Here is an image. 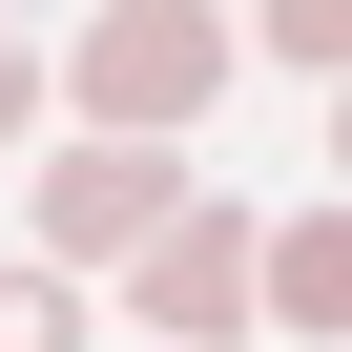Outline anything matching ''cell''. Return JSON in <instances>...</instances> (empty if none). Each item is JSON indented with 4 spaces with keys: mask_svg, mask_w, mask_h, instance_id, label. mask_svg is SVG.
I'll return each mask as SVG.
<instances>
[{
    "mask_svg": "<svg viewBox=\"0 0 352 352\" xmlns=\"http://www.w3.org/2000/svg\"><path fill=\"white\" fill-rule=\"evenodd\" d=\"M228 83V21H187V0H124V21H83V145H166Z\"/></svg>",
    "mask_w": 352,
    "mask_h": 352,
    "instance_id": "cell-1",
    "label": "cell"
},
{
    "mask_svg": "<svg viewBox=\"0 0 352 352\" xmlns=\"http://www.w3.org/2000/svg\"><path fill=\"white\" fill-rule=\"evenodd\" d=\"M166 228H187V166H166V145H63V166H42V249H63V290H83L104 249L145 270Z\"/></svg>",
    "mask_w": 352,
    "mask_h": 352,
    "instance_id": "cell-2",
    "label": "cell"
},
{
    "mask_svg": "<svg viewBox=\"0 0 352 352\" xmlns=\"http://www.w3.org/2000/svg\"><path fill=\"white\" fill-rule=\"evenodd\" d=\"M249 331V208H187L145 249V352H228Z\"/></svg>",
    "mask_w": 352,
    "mask_h": 352,
    "instance_id": "cell-3",
    "label": "cell"
},
{
    "mask_svg": "<svg viewBox=\"0 0 352 352\" xmlns=\"http://www.w3.org/2000/svg\"><path fill=\"white\" fill-rule=\"evenodd\" d=\"M249 311H270V331H352V228H331V208L249 228Z\"/></svg>",
    "mask_w": 352,
    "mask_h": 352,
    "instance_id": "cell-4",
    "label": "cell"
},
{
    "mask_svg": "<svg viewBox=\"0 0 352 352\" xmlns=\"http://www.w3.org/2000/svg\"><path fill=\"white\" fill-rule=\"evenodd\" d=\"M0 352H83V290L63 270H0Z\"/></svg>",
    "mask_w": 352,
    "mask_h": 352,
    "instance_id": "cell-5",
    "label": "cell"
},
{
    "mask_svg": "<svg viewBox=\"0 0 352 352\" xmlns=\"http://www.w3.org/2000/svg\"><path fill=\"white\" fill-rule=\"evenodd\" d=\"M21 104H42V63H21V42H0V145H21Z\"/></svg>",
    "mask_w": 352,
    "mask_h": 352,
    "instance_id": "cell-6",
    "label": "cell"
}]
</instances>
